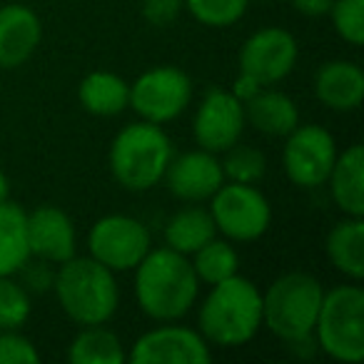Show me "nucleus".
Segmentation results:
<instances>
[{"label": "nucleus", "mask_w": 364, "mask_h": 364, "mask_svg": "<svg viewBox=\"0 0 364 364\" xmlns=\"http://www.w3.org/2000/svg\"><path fill=\"white\" fill-rule=\"evenodd\" d=\"M193 97V82L190 75L180 68L160 65L142 73L130 85V105L142 120L170 122L188 107Z\"/></svg>", "instance_id": "8"}, {"label": "nucleus", "mask_w": 364, "mask_h": 364, "mask_svg": "<svg viewBox=\"0 0 364 364\" xmlns=\"http://www.w3.org/2000/svg\"><path fill=\"white\" fill-rule=\"evenodd\" d=\"M195 140L208 152H225L240 142L245 130V107L232 92L213 90L205 95L195 115Z\"/></svg>", "instance_id": "13"}, {"label": "nucleus", "mask_w": 364, "mask_h": 364, "mask_svg": "<svg viewBox=\"0 0 364 364\" xmlns=\"http://www.w3.org/2000/svg\"><path fill=\"white\" fill-rule=\"evenodd\" d=\"M334 0H292V6L297 13L307 18H319V16H327L329 8H332Z\"/></svg>", "instance_id": "32"}, {"label": "nucleus", "mask_w": 364, "mask_h": 364, "mask_svg": "<svg viewBox=\"0 0 364 364\" xmlns=\"http://www.w3.org/2000/svg\"><path fill=\"white\" fill-rule=\"evenodd\" d=\"M68 357L73 364H122L125 349L110 329L102 324H90L82 327V332L73 339Z\"/></svg>", "instance_id": "24"}, {"label": "nucleus", "mask_w": 364, "mask_h": 364, "mask_svg": "<svg viewBox=\"0 0 364 364\" xmlns=\"http://www.w3.org/2000/svg\"><path fill=\"white\" fill-rule=\"evenodd\" d=\"M250 0H185L195 21L210 28H230L245 16Z\"/></svg>", "instance_id": "27"}, {"label": "nucleus", "mask_w": 364, "mask_h": 364, "mask_svg": "<svg viewBox=\"0 0 364 364\" xmlns=\"http://www.w3.org/2000/svg\"><path fill=\"white\" fill-rule=\"evenodd\" d=\"M80 105L92 115L110 117L130 105V85L115 73H90L77 87Z\"/></svg>", "instance_id": "21"}, {"label": "nucleus", "mask_w": 364, "mask_h": 364, "mask_svg": "<svg viewBox=\"0 0 364 364\" xmlns=\"http://www.w3.org/2000/svg\"><path fill=\"white\" fill-rule=\"evenodd\" d=\"M334 31L349 46L364 43V0H334L329 8Z\"/></svg>", "instance_id": "29"}, {"label": "nucleus", "mask_w": 364, "mask_h": 364, "mask_svg": "<svg viewBox=\"0 0 364 364\" xmlns=\"http://www.w3.org/2000/svg\"><path fill=\"white\" fill-rule=\"evenodd\" d=\"M220 165H223L225 177H230V182H245V185L259 182L267 170V160L262 152L252 145H240V142L225 150V162Z\"/></svg>", "instance_id": "26"}, {"label": "nucleus", "mask_w": 364, "mask_h": 364, "mask_svg": "<svg viewBox=\"0 0 364 364\" xmlns=\"http://www.w3.org/2000/svg\"><path fill=\"white\" fill-rule=\"evenodd\" d=\"M90 255L112 272L135 269L140 259L150 252V232L135 218L107 215L100 218L90 230Z\"/></svg>", "instance_id": "9"}, {"label": "nucleus", "mask_w": 364, "mask_h": 364, "mask_svg": "<svg viewBox=\"0 0 364 364\" xmlns=\"http://www.w3.org/2000/svg\"><path fill=\"white\" fill-rule=\"evenodd\" d=\"M195 259H193V269L198 274L200 282L205 284H218L223 279L237 274L240 267V257L235 252V247L225 240H210L205 242L200 250H195Z\"/></svg>", "instance_id": "25"}, {"label": "nucleus", "mask_w": 364, "mask_h": 364, "mask_svg": "<svg viewBox=\"0 0 364 364\" xmlns=\"http://www.w3.org/2000/svg\"><path fill=\"white\" fill-rule=\"evenodd\" d=\"M213 359L203 334L188 327H157L132 344V364H208Z\"/></svg>", "instance_id": "12"}, {"label": "nucleus", "mask_w": 364, "mask_h": 364, "mask_svg": "<svg viewBox=\"0 0 364 364\" xmlns=\"http://www.w3.org/2000/svg\"><path fill=\"white\" fill-rule=\"evenodd\" d=\"M165 182L170 193L185 203H203L210 200L225 182V172L215 152L195 150L167 162Z\"/></svg>", "instance_id": "14"}, {"label": "nucleus", "mask_w": 364, "mask_h": 364, "mask_svg": "<svg viewBox=\"0 0 364 364\" xmlns=\"http://www.w3.org/2000/svg\"><path fill=\"white\" fill-rule=\"evenodd\" d=\"M297 63V41L284 28H262L245 41L240 50V73L257 85H272L292 73Z\"/></svg>", "instance_id": "11"}, {"label": "nucleus", "mask_w": 364, "mask_h": 364, "mask_svg": "<svg viewBox=\"0 0 364 364\" xmlns=\"http://www.w3.org/2000/svg\"><path fill=\"white\" fill-rule=\"evenodd\" d=\"M259 90H262V85H257L252 77H247V75H242V73H240L237 80H235L232 95L237 97L240 102H245V100H250V97H252L255 92H259Z\"/></svg>", "instance_id": "33"}, {"label": "nucleus", "mask_w": 364, "mask_h": 364, "mask_svg": "<svg viewBox=\"0 0 364 364\" xmlns=\"http://www.w3.org/2000/svg\"><path fill=\"white\" fill-rule=\"evenodd\" d=\"M26 235L31 255H38L46 262L60 264L75 257V228L60 208L43 205L33 210L26 220Z\"/></svg>", "instance_id": "15"}, {"label": "nucleus", "mask_w": 364, "mask_h": 364, "mask_svg": "<svg viewBox=\"0 0 364 364\" xmlns=\"http://www.w3.org/2000/svg\"><path fill=\"white\" fill-rule=\"evenodd\" d=\"M262 327V292L245 277L223 279L200 307V332L218 347H240Z\"/></svg>", "instance_id": "2"}, {"label": "nucleus", "mask_w": 364, "mask_h": 364, "mask_svg": "<svg viewBox=\"0 0 364 364\" xmlns=\"http://www.w3.org/2000/svg\"><path fill=\"white\" fill-rule=\"evenodd\" d=\"M26 220L21 205L0 203V277H11L21 272L23 264L31 259V247H28Z\"/></svg>", "instance_id": "20"}, {"label": "nucleus", "mask_w": 364, "mask_h": 364, "mask_svg": "<svg viewBox=\"0 0 364 364\" xmlns=\"http://www.w3.org/2000/svg\"><path fill=\"white\" fill-rule=\"evenodd\" d=\"M218 228L210 215V210L203 208H185L165 225V242L170 250L182 255H193L205 242L215 237Z\"/></svg>", "instance_id": "23"}, {"label": "nucleus", "mask_w": 364, "mask_h": 364, "mask_svg": "<svg viewBox=\"0 0 364 364\" xmlns=\"http://www.w3.org/2000/svg\"><path fill=\"white\" fill-rule=\"evenodd\" d=\"M8 190H11V185H8V177H6V172L0 170V203H6V200H8Z\"/></svg>", "instance_id": "34"}, {"label": "nucleus", "mask_w": 364, "mask_h": 364, "mask_svg": "<svg viewBox=\"0 0 364 364\" xmlns=\"http://www.w3.org/2000/svg\"><path fill=\"white\" fill-rule=\"evenodd\" d=\"M324 287L307 272H287L269 284L262 297V324L282 342L312 337Z\"/></svg>", "instance_id": "5"}, {"label": "nucleus", "mask_w": 364, "mask_h": 364, "mask_svg": "<svg viewBox=\"0 0 364 364\" xmlns=\"http://www.w3.org/2000/svg\"><path fill=\"white\" fill-rule=\"evenodd\" d=\"M53 289L63 312L80 327L105 324L120 302L112 269L95 257H70L60 262V269L53 277Z\"/></svg>", "instance_id": "3"}, {"label": "nucleus", "mask_w": 364, "mask_h": 364, "mask_svg": "<svg viewBox=\"0 0 364 364\" xmlns=\"http://www.w3.org/2000/svg\"><path fill=\"white\" fill-rule=\"evenodd\" d=\"M312 337L337 362L364 359V292L357 284H339L324 292Z\"/></svg>", "instance_id": "6"}, {"label": "nucleus", "mask_w": 364, "mask_h": 364, "mask_svg": "<svg viewBox=\"0 0 364 364\" xmlns=\"http://www.w3.org/2000/svg\"><path fill=\"white\" fill-rule=\"evenodd\" d=\"M284 172L299 188L324 185L337 160L334 137L319 125H297L284 145Z\"/></svg>", "instance_id": "10"}, {"label": "nucleus", "mask_w": 364, "mask_h": 364, "mask_svg": "<svg viewBox=\"0 0 364 364\" xmlns=\"http://www.w3.org/2000/svg\"><path fill=\"white\" fill-rule=\"evenodd\" d=\"M170 157L172 145L165 130L142 120L117 132L110 147V170L125 190L145 193L162 180Z\"/></svg>", "instance_id": "4"}, {"label": "nucleus", "mask_w": 364, "mask_h": 364, "mask_svg": "<svg viewBox=\"0 0 364 364\" xmlns=\"http://www.w3.org/2000/svg\"><path fill=\"white\" fill-rule=\"evenodd\" d=\"M41 354L33 342L16 329H3L0 334V364H38Z\"/></svg>", "instance_id": "30"}, {"label": "nucleus", "mask_w": 364, "mask_h": 364, "mask_svg": "<svg viewBox=\"0 0 364 364\" xmlns=\"http://www.w3.org/2000/svg\"><path fill=\"white\" fill-rule=\"evenodd\" d=\"M329 190L337 208L349 218L364 215V150L362 145H352L337 155L329 172Z\"/></svg>", "instance_id": "18"}, {"label": "nucleus", "mask_w": 364, "mask_h": 364, "mask_svg": "<svg viewBox=\"0 0 364 364\" xmlns=\"http://www.w3.org/2000/svg\"><path fill=\"white\" fill-rule=\"evenodd\" d=\"M314 92L319 102L337 112L357 110L364 97V73L349 60L324 63L314 77Z\"/></svg>", "instance_id": "17"}, {"label": "nucleus", "mask_w": 364, "mask_h": 364, "mask_svg": "<svg viewBox=\"0 0 364 364\" xmlns=\"http://www.w3.org/2000/svg\"><path fill=\"white\" fill-rule=\"evenodd\" d=\"M43 28L38 16L26 6L0 8V68H18L41 46Z\"/></svg>", "instance_id": "16"}, {"label": "nucleus", "mask_w": 364, "mask_h": 364, "mask_svg": "<svg viewBox=\"0 0 364 364\" xmlns=\"http://www.w3.org/2000/svg\"><path fill=\"white\" fill-rule=\"evenodd\" d=\"M327 255L332 264L352 279L364 277V220L349 218L327 235Z\"/></svg>", "instance_id": "22"}, {"label": "nucleus", "mask_w": 364, "mask_h": 364, "mask_svg": "<svg viewBox=\"0 0 364 364\" xmlns=\"http://www.w3.org/2000/svg\"><path fill=\"white\" fill-rule=\"evenodd\" d=\"M31 317V297L26 287L11 277H0V332L18 329Z\"/></svg>", "instance_id": "28"}, {"label": "nucleus", "mask_w": 364, "mask_h": 364, "mask_svg": "<svg viewBox=\"0 0 364 364\" xmlns=\"http://www.w3.org/2000/svg\"><path fill=\"white\" fill-rule=\"evenodd\" d=\"M185 0H142V16L150 26L167 28L177 21Z\"/></svg>", "instance_id": "31"}, {"label": "nucleus", "mask_w": 364, "mask_h": 364, "mask_svg": "<svg viewBox=\"0 0 364 364\" xmlns=\"http://www.w3.org/2000/svg\"><path fill=\"white\" fill-rule=\"evenodd\" d=\"M245 107V120L255 127V130L264 132L272 137H284L299 125V112L292 97L277 90H259L255 92L250 100L242 102Z\"/></svg>", "instance_id": "19"}, {"label": "nucleus", "mask_w": 364, "mask_h": 364, "mask_svg": "<svg viewBox=\"0 0 364 364\" xmlns=\"http://www.w3.org/2000/svg\"><path fill=\"white\" fill-rule=\"evenodd\" d=\"M210 215L218 232L235 242H252L262 237L272 223V208L267 198L255 185L245 182H230V185L223 182L213 195Z\"/></svg>", "instance_id": "7"}, {"label": "nucleus", "mask_w": 364, "mask_h": 364, "mask_svg": "<svg viewBox=\"0 0 364 364\" xmlns=\"http://www.w3.org/2000/svg\"><path fill=\"white\" fill-rule=\"evenodd\" d=\"M135 272V297L140 309L157 322H172L193 309L200 292V279L188 255L165 245L150 250Z\"/></svg>", "instance_id": "1"}]
</instances>
